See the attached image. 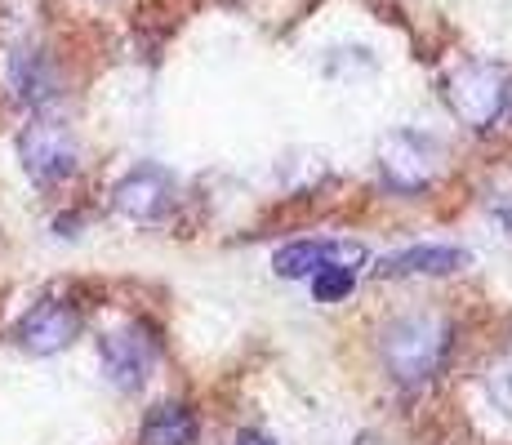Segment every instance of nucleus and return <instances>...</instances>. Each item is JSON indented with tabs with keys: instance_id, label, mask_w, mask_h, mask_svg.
Listing matches in <instances>:
<instances>
[{
	"instance_id": "f257e3e1",
	"label": "nucleus",
	"mask_w": 512,
	"mask_h": 445,
	"mask_svg": "<svg viewBox=\"0 0 512 445\" xmlns=\"http://www.w3.org/2000/svg\"><path fill=\"white\" fill-rule=\"evenodd\" d=\"M450 325L432 312H406L379 330V356L401 388H423L446 365Z\"/></svg>"
},
{
	"instance_id": "f03ea898",
	"label": "nucleus",
	"mask_w": 512,
	"mask_h": 445,
	"mask_svg": "<svg viewBox=\"0 0 512 445\" xmlns=\"http://www.w3.org/2000/svg\"><path fill=\"white\" fill-rule=\"evenodd\" d=\"M450 112L468 125V130H495L504 121L508 103H512V76L504 63H490V58H468L455 72L441 81Z\"/></svg>"
},
{
	"instance_id": "7ed1b4c3",
	"label": "nucleus",
	"mask_w": 512,
	"mask_h": 445,
	"mask_svg": "<svg viewBox=\"0 0 512 445\" xmlns=\"http://www.w3.org/2000/svg\"><path fill=\"white\" fill-rule=\"evenodd\" d=\"M18 161L36 187H63L81 165V147L58 116H32L18 134Z\"/></svg>"
},
{
	"instance_id": "20e7f679",
	"label": "nucleus",
	"mask_w": 512,
	"mask_h": 445,
	"mask_svg": "<svg viewBox=\"0 0 512 445\" xmlns=\"http://www.w3.org/2000/svg\"><path fill=\"white\" fill-rule=\"evenodd\" d=\"M379 170L397 192H423L441 170V152L415 130H392L379 138Z\"/></svg>"
},
{
	"instance_id": "39448f33",
	"label": "nucleus",
	"mask_w": 512,
	"mask_h": 445,
	"mask_svg": "<svg viewBox=\"0 0 512 445\" xmlns=\"http://www.w3.org/2000/svg\"><path fill=\"white\" fill-rule=\"evenodd\" d=\"M81 312L67 299H41L23 312V321L14 325V343L32 356H54L63 348H72L81 339Z\"/></svg>"
},
{
	"instance_id": "423d86ee",
	"label": "nucleus",
	"mask_w": 512,
	"mask_h": 445,
	"mask_svg": "<svg viewBox=\"0 0 512 445\" xmlns=\"http://www.w3.org/2000/svg\"><path fill=\"white\" fill-rule=\"evenodd\" d=\"M98 356H103L107 379L116 383L121 392H139L147 379H152L156 365V343L143 325H121V330L103 334L98 339Z\"/></svg>"
},
{
	"instance_id": "0eeeda50",
	"label": "nucleus",
	"mask_w": 512,
	"mask_h": 445,
	"mask_svg": "<svg viewBox=\"0 0 512 445\" xmlns=\"http://www.w3.org/2000/svg\"><path fill=\"white\" fill-rule=\"evenodd\" d=\"M112 210L130 223H161L174 210V178L161 165H139L112 187Z\"/></svg>"
},
{
	"instance_id": "6e6552de",
	"label": "nucleus",
	"mask_w": 512,
	"mask_h": 445,
	"mask_svg": "<svg viewBox=\"0 0 512 445\" xmlns=\"http://www.w3.org/2000/svg\"><path fill=\"white\" fill-rule=\"evenodd\" d=\"M361 263H366V245H357V241H294L285 250H277L272 272L285 276V281H303V276L321 272V267H348V272H357Z\"/></svg>"
},
{
	"instance_id": "1a4fd4ad",
	"label": "nucleus",
	"mask_w": 512,
	"mask_h": 445,
	"mask_svg": "<svg viewBox=\"0 0 512 445\" xmlns=\"http://www.w3.org/2000/svg\"><path fill=\"white\" fill-rule=\"evenodd\" d=\"M468 267V250L459 245H410V250H397V254H383L374 263V276H450V272H464Z\"/></svg>"
},
{
	"instance_id": "9d476101",
	"label": "nucleus",
	"mask_w": 512,
	"mask_h": 445,
	"mask_svg": "<svg viewBox=\"0 0 512 445\" xmlns=\"http://www.w3.org/2000/svg\"><path fill=\"white\" fill-rule=\"evenodd\" d=\"M9 89L18 103L27 107H45L58 98V72L41 49H14L9 54Z\"/></svg>"
},
{
	"instance_id": "9b49d317",
	"label": "nucleus",
	"mask_w": 512,
	"mask_h": 445,
	"mask_svg": "<svg viewBox=\"0 0 512 445\" xmlns=\"http://www.w3.org/2000/svg\"><path fill=\"white\" fill-rule=\"evenodd\" d=\"M201 423L187 410L183 401H161L147 410L143 428H139V445H192Z\"/></svg>"
},
{
	"instance_id": "f8f14e48",
	"label": "nucleus",
	"mask_w": 512,
	"mask_h": 445,
	"mask_svg": "<svg viewBox=\"0 0 512 445\" xmlns=\"http://www.w3.org/2000/svg\"><path fill=\"white\" fill-rule=\"evenodd\" d=\"M352 285H357V272H348V267H321V272H312V299L343 303L352 294Z\"/></svg>"
},
{
	"instance_id": "ddd939ff",
	"label": "nucleus",
	"mask_w": 512,
	"mask_h": 445,
	"mask_svg": "<svg viewBox=\"0 0 512 445\" xmlns=\"http://www.w3.org/2000/svg\"><path fill=\"white\" fill-rule=\"evenodd\" d=\"M481 383H486V397L512 419V352L499 356V361H490L486 374H481Z\"/></svg>"
},
{
	"instance_id": "4468645a",
	"label": "nucleus",
	"mask_w": 512,
	"mask_h": 445,
	"mask_svg": "<svg viewBox=\"0 0 512 445\" xmlns=\"http://www.w3.org/2000/svg\"><path fill=\"white\" fill-rule=\"evenodd\" d=\"M232 445H277V441L263 437V432H241V437H236Z\"/></svg>"
},
{
	"instance_id": "2eb2a0df",
	"label": "nucleus",
	"mask_w": 512,
	"mask_h": 445,
	"mask_svg": "<svg viewBox=\"0 0 512 445\" xmlns=\"http://www.w3.org/2000/svg\"><path fill=\"white\" fill-rule=\"evenodd\" d=\"M504 227H508V232H512V210H504Z\"/></svg>"
}]
</instances>
